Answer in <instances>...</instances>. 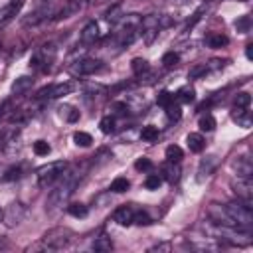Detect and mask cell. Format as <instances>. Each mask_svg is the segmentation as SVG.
Returning <instances> with one entry per match:
<instances>
[{
	"label": "cell",
	"mask_w": 253,
	"mask_h": 253,
	"mask_svg": "<svg viewBox=\"0 0 253 253\" xmlns=\"http://www.w3.org/2000/svg\"><path fill=\"white\" fill-rule=\"evenodd\" d=\"M57 180L59 182L55 184V188L47 196V208H59V206H63V202L69 200V196L75 192V188L81 180V172L79 170H73V172L63 170V174Z\"/></svg>",
	"instance_id": "cell-1"
},
{
	"label": "cell",
	"mask_w": 253,
	"mask_h": 253,
	"mask_svg": "<svg viewBox=\"0 0 253 253\" xmlns=\"http://www.w3.org/2000/svg\"><path fill=\"white\" fill-rule=\"evenodd\" d=\"M202 229L206 231V235L210 239H219V241H227L231 245H247L251 241L249 231L245 229H237V227H229V225H219L213 221H206L202 225Z\"/></svg>",
	"instance_id": "cell-2"
},
{
	"label": "cell",
	"mask_w": 253,
	"mask_h": 253,
	"mask_svg": "<svg viewBox=\"0 0 253 253\" xmlns=\"http://www.w3.org/2000/svg\"><path fill=\"white\" fill-rule=\"evenodd\" d=\"M140 20L136 14H128V16H123L121 22H119V28L115 32V40H117V45L119 47H125L128 43L134 42L138 30H140Z\"/></svg>",
	"instance_id": "cell-3"
},
{
	"label": "cell",
	"mask_w": 253,
	"mask_h": 253,
	"mask_svg": "<svg viewBox=\"0 0 253 253\" xmlns=\"http://www.w3.org/2000/svg\"><path fill=\"white\" fill-rule=\"evenodd\" d=\"M63 170H67V162L65 160H55V162H47L43 166H40L36 170V176H38V184L40 186H49L53 184L61 174Z\"/></svg>",
	"instance_id": "cell-4"
},
{
	"label": "cell",
	"mask_w": 253,
	"mask_h": 253,
	"mask_svg": "<svg viewBox=\"0 0 253 253\" xmlns=\"http://www.w3.org/2000/svg\"><path fill=\"white\" fill-rule=\"evenodd\" d=\"M225 210L229 211V215L233 217V221H235V225L239 229L249 231V227L253 223V213H251V208L247 204H243V202H231V204L225 206Z\"/></svg>",
	"instance_id": "cell-5"
},
{
	"label": "cell",
	"mask_w": 253,
	"mask_h": 253,
	"mask_svg": "<svg viewBox=\"0 0 253 253\" xmlns=\"http://www.w3.org/2000/svg\"><path fill=\"white\" fill-rule=\"evenodd\" d=\"M69 241H71V233L61 227L51 229L43 235V247H47V249H63L69 245Z\"/></svg>",
	"instance_id": "cell-6"
},
{
	"label": "cell",
	"mask_w": 253,
	"mask_h": 253,
	"mask_svg": "<svg viewBox=\"0 0 253 253\" xmlns=\"http://www.w3.org/2000/svg\"><path fill=\"white\" fill-rule=\"evenodd\" d=\"M231 188L237 194L239 202H243V204H247L251 208V204H253V184H251V178H239L237 176V180L231 182Z\"/></svg>",
	"instance_id": "cell-7"
},
{
	"label": "cell",
	"mask_w": 253,
	"mask_h": 253,
	"mask_svg": "<svg viewBox=\"0 0 253 253\" xmlns=\"http://www.w3.org/2000/svg\"><path fill=\"white\" fill-rule=\"evenodd\" d=\"M208 217H210V221H213V223L229 225V227H237V225H235V221H233V217H231V215H229V211L225 210V206L211 204V206L208 208ZM237 229H239V227H237Z\"/></svg>",
	"instance_id": "cell-8"
},
{
	"label": "cell",
	"mask_w": 253,
	"mask_h": 253,
	"mask_svg": "<svg viewBox=\"0 0 253 253\" xmlns=\"http://www.w3.org/2000/svg\"><path fill=\"white\" fill-rule=\"evenodd\" d=\"M89 0H65L63 6L57 10V14L53 16V20H65V18H71L79 12H83L87 8Z\"/></svg>",
	"instance_id": "cell-9"
},
{
	"label": "cell",
	"mask_w": 253,
	"mask_h": 253,
	"mask_svg": "<svg viewBox=\"0 0 253 253\" xmlns=\"http://www.w3.org/2000/svg\"><path fill=\"white\" fill-rule=\"evenodd\" d=\"M53 57H55V47L49 43V45H43V47L30 59V65L36 67V69H47V67L51 65Z\"/></svg>",
	"instance_id": "cell-10"
},
{
	"label": "cell",
	"mask_w": 253,
	"mask_h": 253,
	"mask_svg": "<svg viewBox=\"0 0 253 253\" xmlns=\"http://www.w3.org/2000/svg\"><path fill=\"white\" fill-rule=\"evenodd\" d=\"M103 67V63L99 61V59H79V61H75L69 69H71V73L73 75H91V73H95V71H99Z\"/></svg>",
	"instance_id": "cell-11"
},
{
	"label": "cell",
	"mask_w": 253,
	"mask_h": 253,
	"mask_svg": "<svg viewBox=\"0 0 253 253\" xmlns=\"http://www.w3.org/2000/svg\"><path fill=\"white\" fill-rule=\"evenodd\" d=\"M73 89V85L69 83H57V85H49V87H43L38 91V97H47V99H57V97H63V95H69Z\"/></svg>",
	"instance_id": "cell-12"
},
{
	"label": "cell",
	"mask_w": 253,
	"mask_h": 253,
	"mask_svg": "<svg viewBox=\"0 0 253 253\" xmlns=\"http://www.w3.org/2000/svg\"><path fill=\"white\" fill-rule=\"evenodd\" d=\"M24 0H12L2 12H0V26H6L10 20H14V16H18V12L22 10Z\"/></svg>",
	"instance_id": "cell-13"
},
{
	"label": "cell",
	"mask_w": 253,
	"mask_h": 253,
	"mask_svg": "<svg viewBox=\"0 0 253 253\" xmlns=\"http://www.w3.org/2000/svg\"><path fill=\"white\" fill-rule=\"evenodd\" d=\"M215 166H217V158H215V156L204 158V160L200 162V168H198V182H204L206 178H210L211 172L215 170Z\"/></svg>",
	"instance_id": "cell-14"
},
{
	"label": "cell",
	"mask_w": 253,
	"mask_h": 253,
	"mask_svg": "<svg viewBox=\"0 0 253 253\" xmlns=\"http://www.w3.org/2000/svg\"><path fill=\"white\" fill-rule=\"evenodd\" d=\"M113 219H115L119 225H130L132 219H134V210H132L130 206H121V208L115 210Z\"/></svg>",
	"instance_id": "cell-15"
},
{
	"label": "cell",
	"mask_w": 253,
	"mask_h": 253,
	"mask_svg": "<svg viewBox=\"0 0 253 253\" xmlns=\"http://www.w3.org/2000/svg\"><path fill=\"white\" fill-rule=\"evenodd\" d=\"M81 43H85V45H91V43H95L97 42V38H99V24L97 22H89L83 30H81Z\"/></svg>",
	"instance_id": "cell-16"
},
{
	"label": "cell",
	"mask_w": 253,
	"mask_h": 253,
	"mask_svg": "<svg viewBox=\"0 0 253 253\" xmlns=\"http://www.w3.org/2000/svg\"><path fill=\"white\" fill-rule=\"evenodd\" d=\"M32 85H34V79L28 77V75H22V77H18V79L12 83V93H14V95H24L26 91L32 89Z\"/></svg>",
	"instance_id": "cell-17"
},
{
	"label": "cell",
	"mask_w": 253,
	"mask_h": 253,
	"mask_svg": "<svg viewBox=\"0 0 253 253\" xmlns=\"http://www.w3.org/2000/svg\"><path fill=\"white\" fill-rule=\"evenodd\" d=\"M186 142H188V148L192 152H202L206 148V138L202 136V132H190L186 136Z\"/></svg>",
	"instance_id": "cell-18"
},
{
	"label": "cell",
	"mask_w": 253,
	"mask_h": 253,
	"mask_svg": "<svg viewBox=\"0 0 253 253\" xmlns=\"http://www.w3.org/2000/svg\"><path fill=\"white\" fill-rule=\"evenodd\" d=\"M233 168H237V176H239V178H251V174H253L251 160H249V158H245V156L237 158V160L233 162Z\"/></svg>",
	"instance_id": "cell-19"
},
{
	"label": "cell",
	"mask_w": 253,
	"mask_h": 253,
	"mask_svg": "<svg viewBox=\"0 0 253 253\" xmlns=\"http://www.w3.org/2000/svg\"><path fill=\"white\" fill-rule=\"evenodd\" d=\"M180 166H178V162H168L164 168H162V174H164V178L170 182V184H176L178 180H180Z\"/></svg>",
	"instance_id": "cell-20"
},
{
	"label": "cell",
	"mask_w": 253,
	"mask_h": 253,
	"mask_svg": "<svg viewBox=\"0 0 253 253\" xmlns=\"http://www.w3.org/2000/svg\"><path fill=\"white\" fill-rule=\"evenodd\" d=\"M22 217H24V208H22L20 204H12V208H10L8 213H6L8 225H18V223L22 221Z\"/></svg>",
	"instance_id": "cell-21"
},
{
	"label": "cell",
	"mask_w": 253,
	"mask_h": 253,
	"mask_svg": "<svg viewBox=\"0 0 253 253\" xmlns=\"http://www.w3.org/2000/svg\"><path fill=\"white\" fill-rule=\"evenodd\" d=\"M206 42H208V45L210 47H223V45H227V36H223V34H219V32H213V34H210L208 38H206Z\"/></svg>",
	"instance_id": "cell-22"
},
{
	"label": "cell",
	"mask_w": 253,
	"mask_h": 253,
	"mask_svg": "<svg viewBox=\"0 0 253 253\" xmlns=\"http://www.w3.org/2000/svg\"><path fill=\"white\" fill-rule=\"evenodd\" d=\"M233 121H237L243 128H249V125H251V119H249V113L245 111V107H235V111H233Z\"/></svg>",
	"instance_id": "cell-23"
},
{
	"label": "cell",
	"mask_w": 253,
	"mask_h": 253,
	"mask_svg": "<svg viewBox=\"0 0 253 253\" xmlns=\"http://www.w3.org/2000/svg\"><path fill=\"white\" fill-rule=\"evenodd\" d=\"M91 249H93V251H111V249H113V241H111L107 235H101V237H97V239L91 243Z\"/></svg>",
	"instance_id": "cell-24"
},
{
	"label": "cell",
	"mask_w": 253,
	"mask_h": 253,
	"mask_svg": "<svg viewBox=\"0 0 253 253\" xmlns=\"http://www.w3.org/2000/svg\"><path fill=\"white\" fill-rule=\"evenodd\" d=\"M198 126H200V130H202V132H210V130H213V128H215V119H213L211 115H204V117H200Z\"/></svg>",
	"instance_id": "cell-25"
},
{
	"label": "cell",
	"mask_w": 253,
	"mask_h": 253,
	"mask_svg": "<svg viewBox=\"0 0 253 253\" xmlns=\"http://www.w3.org/2000/svg\"><path fill=\"white\" fill-rule=\"evenodd\" d=\"M45 16H47V10H45V8L36 10L34 14H30V18L24 20V24H26V26H36V24H40L42 20H45Z\"/></svg>",
	"instance_id": "cell-26"
},
{
	"label": "cell",
	"mask_w": 253,
	"mask_h": 253,
	"mask_svg": "<svg viewBox=\"0 0 253 253\" xmlns=\"http://www.w3.org/2000/svg\"><path fill=\"white\" fill-rule=\"evenodd\" d=\"M140 138H142V140H146V142L156 140V138H158V128H156V126H152V125L142 126V130H140Z\"/></svg>",
	"instance_id": "cell-27"
},
{
	"label": "cell",
	"mask_w": 253,
	"mask_h": 253,
	"mask_svg": "<svg viewBox=\"0 0 253 253\" xmlns=\"http://www.w3.org/2000/svg\"><path fill=\"white\" fill-rule=\"evenodd\" d=\"M130 67H132V71H134L136 75H142V73L148 71V61L142 59V57H134L132 63H130Z\"/></svg>",
	"instance_id": "cell-28"
},
{
	"label": "cell",
	"mask_w": 253,
	"mask_h": 253,
	"mask_svg": "<svg viewBox=\"0 0 253 253\" xmlns=\"http://www.w3.org/2000/svg\"><path fill=\"white\" fill-rule=\"evenodd\" d=\"M128 186H130V184H128V180H126V178H121V176H119V178H115V180L111 182V190H113V192H117V194L126 192V190H128Z\"/></svg>",
	"instance_id": "cell-29"
},
{
	"label": "cell",
	"mask_w": 253,
	"mask_h": 253,
	"mask_svg": "<svg viewBox=\"0 0 253 253\" xmlns=\"http://www.w3.org/2000/svg\"><path fill=\"white\" fill-rule=\"evenodd\" d=\"M67 211H69V215H73V217H85V215L89 213L87 206H83V204H71V206H67Z\"/></svg>",
	"instance_id": "cell-30"
},
{
	"label": "cell",
	"mask_w": 253,
	"mask_h": 253,
	"mask_svg": "<svg viewBox=\"0 0 253 253\" xmlns=\"http://www.w3.org/2000/svg\"><path fill=\"white\" fill-rule=\"evenodd\" d=\"M166 158H168V162H180V158H182V148L176 146V144H170V146L166 148Z\"/></svg>",
	"instance_id": "cell-31"
},
{
	"label": "cell",
	"mask_w": 253,
	"mask_h": 253,
	"mask_svg": "<svg viewBox=\"0 0 253 253\" xmlns=\"http://www.w3.org/2000/svg\"><path fill=\"white\" fill-rule=\"evenodd\" d=\"M73 140H75V144H79V146H89V144L93 142L91 134H89V132H83V130H77V132L73 134Z\"/></svg>",
	"instance_id": "cell-32"
},
{
	"label": "cell",
	"mask_w": 253,
	"mask_h": 253,
	"mask_svg": "<svg viewBox=\"0 0 253 253\" xmlns=\"http://www.w3.org/2000/svg\"><path fill=\"white\" fill-rule=\"evenodd\" d=\"M132 223H138V225H150L152 219H150V215H148L146 211H142V210H134V219H132Z\"/></svg>",
	"instance_id": "cell-33"
},
{
	"label": "cell",
	"mask_w": 253,
	"mask_h": 253,
	"mask_svg": "<svg viewBox=\"0 0 253 253\" xmlns=\"http://www.w3.org/2000/svg\"><path fill=\"white\" fill-rule=\"evenodd\" d=\"M49 150H51V148H49V144H47L45 140H36V142H34V152H36L38 156H47Z\"/></svg>",
	"instance_id": "cell-34"
},
{
	"label": "cell",
	"mask_w": 253,
	"mask_h": 253,
	"mask_svg": "<svg viewBox=\"0 0 253 253\" xmlns=\"http://www.w3.org/2000/svg\"><path fill=\"white\" fill-rule=\"evenodd\" d=\"M99 126H101V130H103L105 134H111V132L115 130V121H113V117H103L101 123H99Z\"/></svg>",
	"instance_id": "cell-35"
},
{
	"label": "cell",
	"mask_w": 253,
	"mask_h": 253,
	"mask_svg": "<svg viewBox=\"0 0 253 253\" xmlns=\"http://www.w3.org/2000/svg\"><path fill=\"white\" fill-rule=\"evenodd\" d=\"M235 28H237V32L247 34V32H249V28H251V20H249V16H241V18L235 22Z\"/></svg>",
	"instance_id": "cell-36"
},
{
	"label": "cell",
	"mask_w": 253,
	"mask_h": 253,
	"mask_svg": "<svg viewBox=\"0 0 253 253\" xmlns=\"http://www.w3.org/2000/svg\"><path fill=\"white\" fill-rule=\"evenodd\" d=\"M176 99L182 101V103H192L194 101V89H182V91H178Z\"/></svg>",
	"instance_id": "cell-37"
},
{
	"label": "cell",
	"mask_w": 253,
	"mask_h": 253,
	"mask_svg": "<svg viewBox=\"0 0 253 253\" xmlns=\"http://www.w3.org/2000/svg\"><path fill=\"white\" fill-rule=\"evenodd\" d=\"M160 184H162V178H160L158 174H150V176L146 178V182H144V186H146L148 190H156Z\"/></svg>",
	"instance_id": "cell-38"
},
{
	"label": "cell",
	"mask_w": 253,
	"mask_h": 253,
	"mask_svg": "<svg viewBox=\"0 0 253 253\" xmlns=\"http://www.w3.org/2000/svg\"><path fill=\"white\" fill-rule=\"evenodd\" d=\"M178 53H174V51H168V53H164L162 55V63L166 65V67H172V65H176L178 63Z\"/></svg>",
	"instance_id": "cell-39"
},
{
	"label": "cell",
	"mask_w": 253,
	"mask_h": 253,
	"mask_svg": "<svg viewBox=\"0 0 253 253\" xmlns=\"http://www.w3.org/2000/svg\"><path fill=\"white\" fill-rule=\"evenodd\" d=\"M249 103H251V95L249 93H237V97H235V107H249Z\"/></svg>",
	"instance_id": "cell-40"
},
{
	"label": "cell",
	"mask_w": 253,
	"mask_h": 253,
	"mask_svg": "<svg viewBox=\"0 0 253 253\" xmlns=\"http://www.w3.org/2000/svg\"><path fill=\"white\" fill-rule=\"evenodd\" d=\"M166 111H168V119H170V121H180L182 113H180V107H178V105L170 103V105L166 107Z\"/></svg>",
	"instance_id": "cell-41"
},
{
	"label": "cell",
	"mask_w": 253,
	"mask_h": 253,
	"mask_svg": "<svg viewBox=\"0 0 253 253\" xmlns=\"http://www.w3.org/2000/svg\"><path fill=\"white\" fill-rule=\"evenodd\" d=\"M134 168L140 170V172H148V170H152V160H148V158H138V160L134 162Z\"/></svg>",
	"instance_id": "cell-42"
},
{
	"label": "cell",
	"mask_w": 253,
	"mask_h": 253,
	"mask_svg": "<svg viewBox=\"0 0 253 253\" xmlns=\"http://www.w3.org/2000/svg\"><path fill=\"white\" fill-rule=\"evenodd\" d=\"M156 101H158V105H162V107H168V105L174 101V97H172L168 91H162V93L158 95V99H156Z\"/></svg>",
	"instance_id": "cell-43"
},
{
	"label": "cell",
	"mask_w": 253,
	"mask_h": 253,
	"mask_svg": "<svg viewBox=\"0 0 253 253\" xmlns=\"http://www.w3.org/2000/svg\"><path fill=\"white\" fill-rule=\"evenodd\" d=\"M16 178H20V168H10V170L6 172V176H2L4 182H8V180H16Z\"/></svg>",
	"instance_id": "cell-44"
},
{
	"label": "cell",
	"mask_w": 253,
	"mask_h": 253,
	"mask_svg": "<svg viewBox=\"0 0 253 253\" xmlns=\"http://www.w3.org/2000/svg\"><path fill=\"white\" fill-rule=\"evenodd\" d=\"M119 14H121V6H115L113 10H109V12H107V20L117 22V20H119Z\"/></svg>",
	"instance_id": "cell-45"
},
{
	"label": "cell",
	"mask_w": 253,
	"mask_h": 253,
	"mask_svg": "<svg viewBox=\"0 0 253 253\" xmlns=\"http://www.w3.org/2000/svg\"><path fill=\"white\" fill-rule=\"evenodd\" d=\"M162 249H170V245L168 243H160V245H154L150 251H162Z\"/></svg>",
	"instance_id": "cell-46"
},
{
	"label": "cell",
	"mask_w": 253,
	"mask_h": 253,
	"mask_svg": "<svg viewBox=\"0 0 253 253\" xmlns=\"http://www.w3.org/2000/svg\"><path fill=\"white\" fill-rule=\"evenodd\" d=\"M251 47H253L251 43H249V45L245 47V55H247V59H253V51H251Z\"/></svg>",
	"instance_id": "cell-47"
},
{
	"label": "cell",
	"mask_w": 253,
	"mask_h": 253,
	"mask_svg": "<svg viewBox=\"0 0 253 253\" xmlns=\"http://www.w3.org/2000/svg\"><path fill=\"white\" fill-rule=\"evenodd\" d=\"M2 215H4V210H2V206H0V219H2Z\"/></svg>",
	"instance_id": "cell-48"
},
{
	"label": "cell",
	"mask_w": 253,
	"mask_h": 253,
	"mask_svg": "<svg viewBox=\"0 0 253 253\" xmlns=\"http://www.w3.org/2000/svg\"><path fill=\"white\" fill-rule=\"evenodd\" d=\"M202 2H210V0H202Z\"/></svg>",
	"instance_id": "cell-49"
}]
</instances>
